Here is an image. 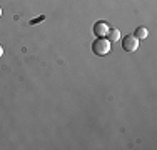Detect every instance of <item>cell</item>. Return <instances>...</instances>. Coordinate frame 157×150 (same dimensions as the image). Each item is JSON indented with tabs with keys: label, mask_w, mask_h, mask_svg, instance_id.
<instances>
[{
	"label": "cell",
	"mask_w": 157,
	"mask_h": 150,
	"mask_svg": "<svg viewBox=\"0 0 157 150\" xmlns=\"http://www.w3.org/2000/svg\"><path fill=\"white\" fill-rule=\"evenodd\" d=\"M92 50H94L95 55H107L110 52V42L107 39H104V37H99L97 40H94V43H92Z\"/></svg>",
	"instance_id": "obj_1"
},
{
	"label": "cell",
	"mask_w": 157,
	"mask_h": 150,
	"mask_svg": "<svg viewBox=\"0 0 157 150\" xmlns=\"http://www.w3.org/2000/svg\"><path fill=\"white\" fill-rule=\"evenodd\" d=\"M122 48H124L125 52H129V54L136 52L137 48H139V39H137L134 33H130V35H125L124 39H122Z\"/></svg>",
	"instance_id": "obj_2"
},
{
	"label": "cell",
	"mask_w": 157,
	"mask_h": 150,
	"mask_svg": "<svg viewBox=\"0 0 157 150\" xmlns=\"http://www.w3.org/2000/svg\"><path fill=\"white\" fill-rule=\"evenodd\" d=\"M109 25L105 24V22H97L94 25V33L97 37H107V33H109Z\"/></svg>",
	"instance_id": "obj_3"
},
{
	"label": "cell",
	"mask_w": 157,
	"mask_h": 150,
	"mask_svg": "<svg viewBox=\"0 0 157 150\" xmlns=\"http://www.w3.org/2000/svg\"><path fill=\"white\" fill-rule=\"evenodd\" d=\"M107 40L109 42H115V40H121V32L117 28H110L107 33Z\"/></svg>",
	"instance_id": "obj_4"
},
{
	"label": "cell",
	"mask_w": 157,
	"mask_h": 150,
	"mask_svg": "<svg viewBox=\"0 0 157 150\" xmlns=\"http://www.w3.org/2000/svg\"><path fill=\"white\" fill-rule=\"evenodd\" d=\"M147 33L149 32H147V28H145V27H139V28L136 30V33H134V35H136L139 40H142V39H145V37H147Z\"/></svg>",
	"instance_id": "obj_5"
},
{
	"label": "cell",
	"mask_w": 157,
	"mask_h": 150,
	"mask_svg": "<svg viewBox=\"0 0 157 150\" xmlns=\"http://www.w3.org/2000/svg\"><path fill=\"white\" fill-rule=\"evenodd\" d=\"M40 20H44V17H40V18H35V20H32V25H33V24H37V22H40Z\"/></svg>",
	"instance_id": "obj_6"
},
{
	"label": "cell",
	"mask_w": 157,
	"mask_h": 150,
	"mask_svg": "<svg viewBox=\"0 0 157 150\" xmlns=\"http://www.w3.org/2000/svg\"><path fill=\"white\" fill-rule=\"evenodd\" d=\"M3 55V48H2V45H0V57Z\"/></svg>",
	"instance_id": "obj_7"
},
{
	"label": "cell",
	"mask_w": 157,
	"mask_h": 150,
	"mask_svg": "<svg viewBox=\"0 0 157 150\" xmlns=\"http://www.w3.org/2000/svg\"><path fill=\"white\" fill-rule=\"evenodd\" d=\"M0 15H2V9H0Z\"/></svg>",
	"instance_id": "obj_8"
}]
</instances>
